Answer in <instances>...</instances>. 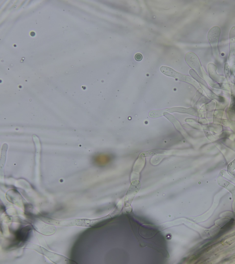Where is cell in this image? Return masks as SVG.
<instances>
[{
  "instance_id": "cell-7",
  "label": "cell",
  "mask_w": 235,
  "mask_h": 264,
  "mask_svg": "<svg viewBox=\"0 0 235 264\" xmlns=\"http://www.w3.org/2000/svg\"><path fill=\"white\" fill-rule=\"evenodd\" d=\"M224 73L226 74V77L227 78L229 77V67L228 64L226 63L225 66H224Z\"/></svg>"
},
{
  "instance_id": "cell-6",
  "label": "cell",
  "mask_w": 235,
  "mask_h": 264,
  "mask_svg": "<svg viewBox=\"0 0 235 264\" xmlns=\"http://www.w3.org/2000/svg\"><path fill=\"white\" fill-rule=\"evenodd\" d=\"M230 110L232 112L235 111V97H232V100L230 107Z\"/></svg>"
},
{
  "instance_id": "cell-5",
  "label": "cell",
  "mask_w": 235,
  "mask_h": 264,
  "mask_svg": "<svg viewBox=\"0 0 235 264\" xmlns=\"http://www.w3.org/2000/svg\"><path fill=\"white\" fill-rule=\"evenodd\" d=\"M216 69H217V68L215 65H214V64H209V66H208V69H209V74L211 77H216L217 79L219 77V75L216 73Z\"/></svg>"
},
{
  "instance_id": "cell-3",
  "label": "cell",
  "mask_w": 235,
  "mask_h": 264,
  "mask_svg": "<svg viewBox=\"0 0 235 264\" xmlns=\"http://www.w3.org/2000/svg\"><path fill=\"white\" fill-rule=\"evenodd\" d=\"M186 60L191 68L195 69L200 76L203 77L202 68L200 61L197 56L193 53H189L186 55Z\"/></svg>"
},
{
  "instance_id": "cell-4",
  "label": "cell",
  "mask_w": 235,
  "mask_h": 264,
  "mask_svg": "<svg viewBox=\"0 0 235 264\" xmlns=\"http://www.w3.org/2000/svg\"><path fill=\"white\" fill-rule=\"evenodd\" d=\"M230 53L229 61L230 63L235 62V26L231 29L230 34Z\"/></svg>"
},
{
  "instance_id": "cell-8",
  "label": "cell",
  "mask_w": 235,
  "mask_h": 264,
  "mask_svg": "<svg viewBox=\"0 0 235 264\" xmlns=\"http://www.w3.org/2000/svg\"><path fill=\"white\" fill-rule=\"evenodd\" d=\"M143 59V56L142 54L137 53L135 55V59L137 61H140Z\"/></svg>"
},
{
  "instance_id": "cell-1",
  "label": "cell",
  "mask_w": 235,
  "mask_h": 264,
  "mask_svg": "<svg viewBox=\"0 0 235 264\" xmlns=\"http://www.w3.org/2000/svg\"><path fill=\"white\" fill-rule=\"evenodd\" d=\"M221 34V29L219 27H213L209 31L207 34V39L210 45L212 47L213 51L215 53V51L218 53V43L219 41V37Z\"/></svg>"
},
{
  "instance_id": "cell-2",
  "label": "cell",
  "mask_w": 235,
  "mask_h": 264,
  "mask_svg": "<svg viewBox=\"0 0 235 264\" xmlns=\"http://www.w3.org/2000/svg\"><path fill=\"white\" fill-rule=\"evenodd\" d=\"M161 71L164 74L169 76L172 77L176 78L179 80L186 81L187 82H190L191 83H195L196 84L194 81L190 77L187 76L183 74H181L179 73H177L176 71L174 70L172 68H169V67H161L160 68Z\"/></svg>"
}]
</instances>
